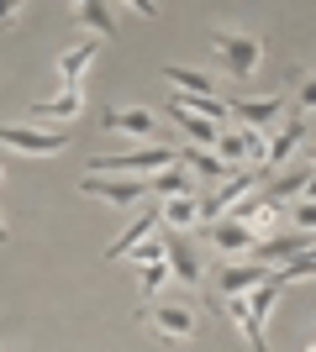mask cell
<instances>
[{"instance_id":"d6a6232c","label":"cell","mask_w":316,"mask_h":352,"mask_svg":"<svg viewBox=\"0 0 316 352\" xmlns=\"http://www.w3.org/2000/svg\"><path fill=\"white\" fill-rule=\"evenodd\" d=\"M6 236H11V232H6V221H0V242H6Z\"/></svg>"},{"instance_id":"ba28073f","label":"cell","mask_w":316,"mask_h":352,"mask_svg":"<svg viewBox=\"0 0 316 352\" xmlns=\"http://www.w3.org/2000/svg\"><path fill=\"white\" fill-rule=\"evenodd\" d=\"M269 263H258V258H238V263H222L216 268V294H248L258 284H269Z\"/></svg>"},{"instance_id":"277c9868","label":"cell","mask_w":316,"mask_h":352,"mask_svg":"<svg viewBox=\"0 0 316 352\" xmlns=\"http://www.w3.org/2000/svg\"><path fill=\"white\" fill-rule=\"evenodd\" d=\"M148 190H153V184H148L143 174H137V179H132V174H85V179H79V195H95V200H105V206H121V210L137 206Z\"/></svg>"},{"instance_id":"4dcf8cb0","label":"cell","mask_w":316,"mask_h":352,"mask_svg":"<svg viewBox=\"0 0 316 352\" xmlns=\"http://www.w3.org/2000/svg\"><path fill=\"white\" fill-rule=\"evenodd\" d=\"M306 200H316V168H311V179H306Z\"/></svg>"},{"instance_id":"4fadbf2b","label":"cell","mask_w":316,"mask_h":352,"mask_svg":"<svg viewBox=\"0 0 316 352\" xmlns=\"http://www.w3.org/2000/svg\"><path fill=\"white\" fill-rule=\"evenodd\" d=\"M280 111H285V95H264V100H232V121H242V126H264V132H274V126H280Z\"/></svg>"},{"instance_id":"d4e9b609","label":"cell","mask_w":316,"mask_h":352,"mask_svg":"<svg viewBox=\"0 0 316 352\" xmlns=\"http://www.w3.org/2000/svg\"><path fill=\"white\" fill-rule=\"evenodd\" d=\"M306 179H311V163H301V168L285 174V179H274L269 195H274V200H285V195H306Z\"/></svg>"},{"instance_id":"9a60e30c","label":"cell","mask_w":316,"mask_h":352,"mask_svg":"<svg viewBox=\"0 0 316 352\" xmlns=\"http://www.w3.org/2000/svg\"><path fill=\"white\" fill-rule=\"evenodd\" d=\"M32 116L37 121H79L85 116V85H69L63 95H53V100H37Z\"/></svg>"},{"instance_id":"6da1fadb","label":"cell","mask_w":316,"mask_h":352,"mask_svg":"<svg viewBox=\"0 0 316 352\" xmlns=\"http://www.w3.org/2000/svg\"><path fill=\"white\" fill-rule=\"evenodd\" d=\"M211 53H216V63H222L232 79H253L258 69H264V43L258 37H248V32H211Z\"/></svg>"},{"instance_id":"ac0fdd59","label":"cell","mask_w":316,"mask_h":352,"mask_svg":"<svg viewBox=\"0 0 316 352\" xmlns=\"http://www.w3.org/2000/svg\"><path fill=\"white\" fill-rule=\"evenodd\" d=\"M95 53H101V43H79V47H69L59 58V85L69 89V85H85V69L95 63Z\"/></svg>"},{"instance_id":"4316f807","label":"cell","mask_w":316,"mask_h":352,"mask_svg":"<svg viewBox=\"0 0 316 352\" xmlns=\"http://www.w3.org/2000/svg\"><path fill=\"white\" fill-rule=\"evenodd\" d=\"M290 221H295V232H301V236H311L316 232V200H306V195H301L295 210H290Z\"/></svg>"},{"instance_id":"7a4b0ae2","label":"cell","mask_w":316,"mask_h":352,"mask_svg":"<svg viewBox=\"0 0 316 352\" xmlns=\"http://www.w3.org/2000/svg\"><path fill=\"white\" fill-rule=\"evenodd\" d=\"M169 163H180V147L148 142V147H137V153H116V158H95L90 168H95V174H143V179H153L158 168H169Z\"/></svg>"},{"instance_id":"8fae6325","label":"cell","mask_w":316,"mask_h":352,"mask_svg":"<svg viewBox=\"0 0 316 352\" xmlns=\"http://www.w3.org/2000/svg\"><path fill=\"white\" fill-rule=\"evenodd\" d=\"M232 216H238L242 226H253L258 236H269V232H274V216H280V200H274L269 190H264V195L253 190V195H242L238 206H232Z\"/></svg>"},{"instance_id":"44dd1931","label":"cell","mask_w":316,"mask_h":352,"mask_svg":"<svg viewBox=\"0 0 316 352\" xmlns=\"http://www.w3.org/2000/svg\"><path fill=\"white\" fill-rule=\"evenodd\" d=\"M158 216H164L174 232L200 226V200H196V195H164V210H158Z\"/></svg>"},{"instance_id":"cb8c5ba5","label":"cell","mask_w":316,"mask_h":352,"mask_svg":"<svg viewBox=\"0 0 316 352\" xmlns=\"http://www.w3.org/2000/svg\"><path fill=\"white\" fill-rule=\"evenodd\" d=\"M180 168H185V163H180ZM180 168H158V174H153L148 184H153L158 195H190V179H185Z\"/></svg>"},{"instance_id":"ffe728a7","label":"cell","mask_w":316,"mask_h":352,"mask_svg":"<svg viewBox=\"0 0 316 352\" xmlns=\"http://www.w3.org/2000/svg\"><path fill=\"white\" fill-rule=\"evenodd\" d=\"M74 16L95 37H116V16H111V0H74Z\"/></svg>"},{"instance_id":"7402d4cb","label":"cell","mask_w":316,"mask_h":352,"mask_svg":"<svg viewBox=\"0 0 316 352\" xmlns=\"http://www.w3.org/2000/svg\"><path fill=\"white\" fill-rule=\"evenodd\" d=\"M164 79L174 89H185V95H222L216 89V79H206L200 69H180V63H164Z\"/></svg>"},{"instance_id":"52a82bcc","label":"cell","mask_w":316,"mask_h":352,"mask_svg":"<svg viewBox=\"0 0 316 352\" xmlns=\"http://www.w3.org/2000/svg\"><path fill=\"white\" fill-rule=\"evenodd\" d=\"M206 242L222 252V258H248L253 242H258V232H253V226H242L238 216H222V221H206Z\"/></svg>"},{"instance_id":"1f68e13d","label":"cell","mask_w":316,"mask_h":352,"mask_svg":"<svg viewBox=\"0 0 316 352\" xmlns=\"http://www.w3.org/2000/svg\"><path fill=\"white\" fill-rule=\"evenodd\" d=\"M306 163H311V168H316V142H311V147H306Z\"/></svg>"},{"instance_id":"5bb4252c","label":"cell","mask_w":316,"mask_h":352,"mask_svg":"<svg viewBox=\"0 0 316 352\" xmlns=\"http://www.w3.org/2000/svg\"><path fill=\"white\" fill-rule=\"evenodd\" d=\"M180 163H185V168H196L200 179H211V184H222V179H232V174H238V168H232V163H227L222 153H216V147H196V142H190V147H180Z\"/></svg>"},{"instance_id":"3957f363","label":"cell","mask_w":316,"mask_h":352,"mask_svg":"<svg viewBox=\"0 0 316 352\" xmlns=\"http://www.w3.org/2000/svg\"><path fill=\"white\" fill-rule=\"evenodd\" d=\"M137 321L153 326L164 342H190L196 337V310L180 305V300H148V305L137 310Z\"/></svg>"},{"instance_id":"7c38bea8","label":"cell","mask_w":316,"mask_h":352,"mask_svg":"<svg viewBox=\"0 0 316 352\" xmlns=\"http://www.w3.org/2000/svg\"><path fill=\"white\" fill-rule=\"evenodd\" d=\"M101 126L105 132H121V137H153L158 126H153V111H143V105H111V111H101Z\"/></svg>"},{"instance_id":"2e32d148","label":"cell","mask_w":316,"mask_h":352,"mask_svg":"<svg viewBox=\"0 0 316 352\" xmlns=\"http://www.w3.org/2000/svg\"><path fill=\"white\" fill-rule=\"evenodd\" d=\"M169 116L180 121V132L190 137L196 147H216V142H222V126H216L211 116H196V111H180V105H169Z\"/></svg>"},{"instance_id":"f546056e","label":"cell","mask_w":316,"mask_h":352,"mask_svg":"<svg viewBox=\"0 0 316 352\" xmlns=\"http://www.w3.org/2000/svg\"><path fill=\"white\" fill-rule=\"evenodd\" d=\"M16 11H21V0H0V27H11Z\"/></svg>"},{"instance_id":"30bf717a","label":"cell","mask_w":316,"mask_h":352,"mask_svg":"<svg viewBox=\"0 0 316 352\" xmlns=\"http://www.w3.org/2000/svg\"><path fill=\"white\" fill-rule=\"evenodd\" d=\"M164 248H169V274L185 284V289H200V279H206V268H200V252L185 242L180 232L174 236H164Z\"/></svg>"},{"instance_id":"5b68a950","label":"cell","mask_w":316,"mask_h":352,"mask_svg":"<svg viewBox=\"0 0 316 352\" xmlns=\"http://www.w3.org/2000/svg\"><path fill=\"white\" fill-rule=\"evenodd\" d=\"M0 147H11V153H27V158H53L69 147V132H43V126H0Z\"/></svg>"},{"instance_id":"9c48e42d","label":"cell","mask_w":316,"mask_h":352,"mask_svg":"<svg viewBox=\"0 0 316 352\" xmlns=\"http://www.w3.org/2000/svg\"><path fill=\"white\" fill-rule=\"evenodd\" d=\"M306 142V111H295V116H285L280 126H274V137H269V153H264V174L269 168H285L290 158H295V147Z\"/></svg>"},{"instance_id":"8992f818","label":"cell","mask_w":316,"mask_h":352,"mask_svg":"<svg viewBox=\"0 0 316 352\" xmlns=\"http://www.w3.org/2000/svg\"><path fill=\"white\" fill-rule=\"evenodd\" d=\"M206 305H211V310H227V316H232V326L242 331L248 352H269V342H264V321L253 316V305H248V294H211Z\"/></svg>"},{"instance_id":"e0dca14e","label":"cell","mask_w":316,"mask_h":352,"mask_svg":"<svg viewBox=\"0 0 316 352\" xmlns=\"http://www.w3.org/2000/svg\"><path fill=\"white\" fill-rule=\"evenodd\" d=\"M158 221H164V216H158V210H143V216H137L132 226H127V232H121L116 242L105 248V258H132V248H137V242H148V236H153V226H158Z\"/></svg>"},{"instance_id":"d6986e66","label":"cell","mask_w":316,"mask_h":352,"mask_svg":"<svg viewBox=\"0 0 316 352\" xmlns=\"http://www.w3.org/2000/svg\"><path fill=\"white\" fill-rule=\"evenodd\" d=\"M295 252H306L301 236H258L248 258H258V263H274V268H280V263H290Z\"/></svg>"},{"instance_id":"484cf974","label":"cell","mask_w":316,"mask_h":352,"mask_svg":"<svg viewBox=\"0 0 316 352\" xmlns=\"http://www.w3.org/2000/svg\"><path fill=\"white\" fill-rule=\"evenodd\" d=\"M164 284H169V252L158 263H143V294H164Z\"/></svg>"},{"instance_id":"83f0119b","label":"cell","mask_w":316,"mask_h":352,"mask_svg":"<svg viewBox=\"0 0 316 352\" xmlns=\"http://www.w3.org/2000/svg\"><path fill=\"white\" fill-rule=\"evenodd\" d=\"M295 111H316V74L295 79Z\"/></svg>"},{"instance_id":"f1b7e54d","label":"cell","mask_w":316,"mask_h":352,"mask_svg":"<svg viewBox=\"0 0 316 352\" xmlns=\"http://www.w3.org/2000/svg\"><path fill=\"white\" fill-rule=\"evenodd\" d=\"M137 16H148V21H158V0H127Z\"/></svg>"},{"instance_id":"836d02e7","label":"cell","mask_w":316,"mask_h":352,"mask_svg":"<svg viewBox=\"0 0 316 352\" xmlns=\"http://www.w3.org/2000/svg\"><path fill=\"white\" fill-rule=\"evenodd\" d=\"M306 352H316V342H311V347H306Z\"/></svg>"},{"instance_id":"603a6c76","label":"cell","mask_w":316,"mask_h":352,"mask_svg":"<svg viewBox=\"0 0 316 352\" xmlns=\"http://www.w3.org/2000/svg\"><path fill=\"white\" fill-rule=\"evenodd\" d=\"M295 279H316V248L295 252L290 263H280V268H274V284H280V289H285V284H295Z\"/></svg>"}]
</instances>
